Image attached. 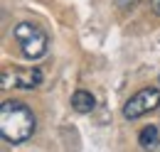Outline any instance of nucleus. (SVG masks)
I'll return each instance as SVG.
<instances>
[{"label":"nucleus","instance_id":"f257e3e1","mask_svg":"<svg viewBox=\"0 0 160 152\" xmlns=\"http://www.w3.org/2000/svg\"><path fill=\"white\" fill-rule=\"evenodd\" d=\"M35 113L27 103L22 101H5L0 106V133L5 142L20 145L25 140H30L35 133Z\"/></svg>","mask_w":160,"mask_h":152},{"label":"nucleus","instance_id":"f03ea898","mask_svg":"<svg viewBox=\"0 0 160 152\" xmlns=\"http://www.w3.org/2000/svg\"><path fill=\"white\" fill-rule=\"evenodd\" d=\"M12 37L18 42V47H20V54L27 59V61H40V59L47 54L49 39H47V35L42 32L37 25H32V22H20V25H15Z\"/></svg>","mask_w":160,"mask_h":152},{"label":"nucleus","instance_id":"7ed1b4c3","mask_svg":"<svg viewBox=\"0 0 160 152\" xmlns=\"http://www.w3.org/2000/svg\"><path fill=\"white\" fill-rule=\"evenodd\" d=\"M40 83H42V71L35 66H8L0 74V86L5 91H10V88L30 91V88H37Z\"/></svg>","mask_w":160,"mask_h":152},{"label":"nucleus","instance_id":"20e7f679","mask_svg":"<svg viewBox=\"0 0 160 152\" xmlns=\"http://www.w3.org/2000/svg\"><path fill=\"white\" fill-rule=\"evenodd\" d=\"M160 106V88L155 86H148V88H140L131 96L126 103H123V115L128 120H136L145 113H153Z\"/></svg>","mask_w":160,"mask_h":152},{"label":"nucleus","instance_id":"39448f33","mask_svg":"<svg viewBox=\"0 0 160 152\" xmlns=\"http://www.w3.org/2000/svg\"><path fill=\"white\" fill-rule=\"evenodd\" d=\"M138 145L143 147L145 152H155L160 147V133L155 125H148L138 133Z\"/></svg>","mask_w":160,"mask_h":152},{"label":"nucleus","instance_id":"423d86ee","mask_svg":"<svg viewBox=\"0 0 160 152\" xmlns=\"http://www.w3.org/2000/svg\"><path fill=\"white\" fill-rule=\"evenodd\" d=\"M94 106H96V98H94L91 91L79 88L77 93L72 96V108H74L77 113H91V111H94Z\"/></svg>","mask_w":160,"mask_h":152},{"label":"nucleus","instance_id":"0eeeda50","mask_svg":"<svg viewBox=\"0 0 160 152\" xmlns=\"http://www.w3.org/2000/svg\"><path fill=\"white\" fill-rule=\"evenodd\" d=\"M136 5H138V0H118L121 10H131V7H136Z\"/></svg>","mask_w":160,"mask_h":152},{"label":"nucleus","instance_id":"6e6552de","mask_svg":"<svg viewBox=\"0 0 160 152\" xmlns=\"http://www.w3.org/2000/svg\"><path fill=\"white\" fill-rule=\"evenodd\" d=\"M150 10H153L155 15H160V0H150Z\"/></svg>","mask_w":160,"mask_h":152}]
</instances>
